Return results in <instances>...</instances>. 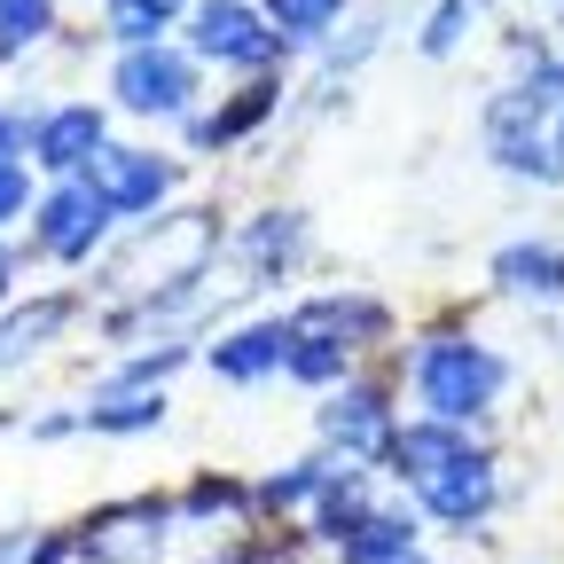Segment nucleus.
Here are the masks:
<instances>
[{"instance_id":"b1692460","label":"nucleus","mask_w":564,"mask_h":564,"mask_svg":"<svg viewBox=\"0 0 564 564\" xmlns=\"http://www.w3.org/2000/svg\"><path fill=\"white\" fill-rule=\"evenodd\" d=\"M299 251V212H274L267 228H251V259H291Z\"/></svg>"},{"instance_id":"9d476101","label":"nucleus","mask_w":564,"mask_h":564,"mask_svg":"<svg viewBox=\"0 0 564 564\" xmlns=\"http://www.w3.org/2000/svg\"><path fill=\"white\" fill-rule=\"evenodd\" d=\"M87 181L102 188L110 212H158V196L173 188V165L150 158V150H102V158L87 165Z\"/></svg>"},{"instance_id":"dca6fc26","label":"nucleus","mask_w":564,"mask_h":564,"mask_svg":"<svg viewBox=\"0 0 564 564\" xmlns=\"http://www.w3.org/2000/svg\"><path fill=\"white\" fill-rule=\"evenodd\" d=\"M345 337L337 329H314V322H299V345H291V377L299 384H329V377H345Z\"/></svg>"},{"instance_id":"6ab92c4d","label":"nucleus","mask_w":564,"mask_h":564,"mask_svg":"<svg viewBox=\"0 0 564 564\" xmlns=\"http://www.w3.org/2000/svg\"><path fill=\"white\" fill-rule=\"evenodd\" d=\"M478 17H486V0H440V9L423 17V55H455L478 32Z\"/></svg>"},{"instance_id":"20e7f679","label":"nucleus","mask_w":564,"mask_h":564,"mask_svg":"<svg viewBox=\"0 0 564 564\" xmlns=\"http://www.w3.org/2000/svg\"><path fill=\"white\" fill-rule=\"evenodd\" d=\"M165 525H173L165 502H118V510L79 525V556H95V564H158Z\"/></svg>"},{"instance_id":"ddd939ff","label":"nucleus","mask_w":564,"mask_h":564,"mask_svg":"<svg viewBox=\"0 0 564 564\" xmlns=\"http://www.w3.org/2000/svg\"><path fill=\"white\" fill-rule=\"evenodd\" d=\"M494 282L510 299H564V251L556 243H502L494 251Z\"/></svg>"},{"instance_id":"423d86ee","label":"nucleus","mask_w":564,"mask_h":564,"mask_svg":"<svg viewBox=\"0 0 564 564\" xmlns=\"http://www.w3.org/2000/svg\"><path fill=\"white\" fill-rule=\"evenodd\" d=\"M188 32H196V55H212V63H274L282 55V32H267L243 0H204Z\"/></svg>"},{"instance_id":"cd10ccee","label":"nucleus","mask_w":564,"mask_h":564,"mask_svg":"<svg viewBox=\"0 0 564 564\" xmlns=\"http://www.w3.org/2000/svg\"><path fill=\"white\" fill-rule=\"evenodd\" d=\"M0 291H9V251H0Z\"/></svg>"},{"instance_id":"393cba45","label":"nucleus","mask_w":564,"mask_h":564,"mask_svg":"<svg viewBox=\"0 0 564 564\" xmlns=\"http://www.w3.org/2000/svg\"><path fill=\"white\" fill-rule=\"evenodd\" d=\"M63 541H32V533H0V564H55Z\"/></svg>"},{"instance_id":"bb28decb","label":"nucleus","mask_w":564,"mask_h":564,"mask_svg":"<svg viewBox=\"0 0 564 564\" xmlns=\"http://www.w3.org/2000/svg\"><path fill=\"white\" fill-rule=\"evenodd\" d=\"M556 158H564V110H556Z\"/></svg>"},{"instance_id":"6e6552de","label":"nucleus","mask_w":564,"mask_h":564,"mask_svg":"<svg viewBox=\"0 0 564 564\" xmlns=\"http://www.w3.org/2000/svg\"><path fill=\"white\" fill-rule=\"evenodd\" d=\"M102 150H110V141H102V110H95V102H63V110H47L40 133H32V158H40L47 173H70V181H79Z\"/></svg>"},{"instance_id":"1a4fd4ad","label":"nucleus","mask_w":564,"mask_h":564,"mask_svg":"<svg viewBox=\"0 0 564 564\" xmlns=\"http://www.w3.org/2000/svg\"><path fill=\"white\" fill-rule=\"evenodd\" d=\"M322 432L329 447H345V463H369V455H392V415H384V392L377 384H352L322 408Z\"/></svg>"},{"instance_id":"a211bd4d","label":"nucleus","mask_w":564,"mask_h":564,"mask_svg":"<svg viewBox=\"0 0 564 564\" xmlns=\"http://www.w3.org/2000/svg\"><path fill=\"white\" fill-rule=\"evenodd\" d=\"M165 415V400L158 392H110L102 408H87L79 423H87V432H150V423Z\"/></svg>"},{"instance_id":"f03ea898","label":"nucleus","mask_w":564,"mask_h":564,"mask_svg":"<svg viewBox=\"0 0 564 564\" xmlns=\"http://www.w3.org/2000/svg\"><path fill=\"white\" fill-rule=\"evenodd\" d=\"M415 392H423V408H432L440 423H478L486 408H494V392L510 384V361L494 345H478V337H432L415 352Z\"/></svg>"},{"instance_id":"aec40b11","label":"nucleus","mask_w":564,"mask_h":564,"mask_svg":"<svg viewBox=\"0 0 564 564\" xmlns=\"http://www.w3.org/2000/svg\"><path fill=\"white\" fill-rule=\"evenodd\" d=\"M267 17H274L282 40H322L345 17V0H267Z\"/></svg>"},{"instance_id":"f3484780","label":"nucleus","mask_w":564,"mask_h":564,"mask_svg":"<svg viewBox=\"0 0 564 564\" xmlns=\"http://www.w3.org/2000/svg\"><path fill=\"white\" fill-rule=\"evenodd\" d=\"M181 17V0H110V40L126 47H158V32Z\"/></svg>"},{"instance_id":"39448f33","label":"nucleus","mask_w":564,"mask_h":564,"mask_svg":"<svg viewBox=\"0 0 564 564\" xmlns=\"http://www.w3.org/2000/svg\"><path fill=\"white\" fill-rule=\"evenodd\" d=\"M110 220H118V212H110L102 188L79 173V181H63V188L40 204V251H47V259H87Z\"/></svg>"},{"instance_id":"2eb2a0df","label":"nucleus","mask_w":564,"mask_h":564,"mask_svg":"<svg viewBox=\"0 0 564 564\" xmlns=\"http://www.w3.org/2000/svg\"><path fill=\"white\" fill-rule=\"evenodd\" d=\"M63 299H40V306H24V314H9V322H0V369H17V361H32V352L63 329Z\"/></svg>"},{"instance_id":"f8f14e48","label":"nucleus","mask_w":564,"mask_h":564,"mask_svg":"<svg viewBox=\"0 0 564 564\" xmlns=\"http://www.w3.org/2000/svg\"><path fill=\"white\" fill-rule=\"evenodd\" d=\"M455 455H470L463 423H440V415H423V423H408V432H392V463H400V478H408V486L440 478Z\"/></svg>"},{"instance_id":"f257e3e1","label":"nucleus","mask_w":564,"mask_h":564,"mask_svg":"<svg viewBox=\"0 0 564 564\" xmlns=\"http://www.w3.org/2000/svg\"><path fill=\"white\" fill-rule=\"evenodd\" d=\"M212 212H173L165 228H141L126 251H118V267H110V291H126V299H165V291H188L196 274H212L204 259H212Z\"/></svg>"},{"instance_id":"5701e85b","label":"nucleus","mask_w":564,"mask_h":564,"mask_svg":"<svg viewBox=\"0 0 564 564\" xmlns=\"http://www.w3.org/2000/svg\"><path fill=\"white\" fill-rule=\"evenodd\" d=\"M267 110H274V87H251L228 118H196V141H236V133H243V126H259Z\"/></svg>"},{"instance_id":"7ed1b4c3","label":"nucleus","mask_w":564,"mask_h":564,"mask_svg":"<svg viewBox=\"0 0 564 564\" xmlns=\"http://www.w3.org/2000/svg\"><path fill=\"white\" fill-rule=\"evenodd\" d=\"M110 87H118V102L141 110V118H173V110H188V95H196V63L173 55V47H126L118 70H110Z\"/></svg>"},{"instance_id":"412c9836","label":"nucleus","mask_w":564,"mask_h":564,"mask_svg":"<svg viewBox=\"0 0 564 564\" xmlns=\"http://www.w3.org/2000/svg\"><path fill=\"white\" fill-rule=\"evenodd\" d=\"M494 165L518 173V181H564V158L549 150L541 133H525V141H494Z\"/></svg>"},{"instance_id":"4be33fe9","label":"nucleus","mask_w":564,"mask_h":564,"mask_svg":"<svg viewBox=\"0 0 564 564\" xmlns=\"http://www.w3.org/2000/svg\"><path fill=\"white\" fill-rule=\"evenodd\" d=\"M40 32H55V9H47V0H0V55H24Z\"/></svg>"},{"instance_id":"c85d7f7f","label":"nucleus","mask_w":564,"mask_h":564,"mask_svg":"<svg viewBox=\"0 0 564 564\" xmlns=\"http://www.w3.org/2000/svg\"><path fill=\"white\" fill-rule=\"evenodd\" d=\"M392 564H423V556H415V549H408V556H392Z\"/></svg>"},{"instance_id":"a878e982","label":"nucleus","mask_w":564,"mask_h":564,"mask_svg":"<svg viewBox=\"0 0 564 564\" xmlns=\"http://www.w3.org/2000/svg\"><path fill=\"white\" fill-rule=\"evenodd\" d=\"M24 196H32L24 165H9V158H0V220H17V212H24Z\"/></svg>"},{"instance_id":"9b49d317","label":"nucleus","mask_w":564,"mask_h":564,"mask_svg":"<svg viewBox=\"0 0 564 564\" xmlns=\"http://www.w3.org/2000/svg\"><path fill=\"white\" fill-rule=\"evenodd\" d=\"M291 345H299V322H259V329H236V337L212 345V369L228 384H251L267 369H291Z\"/></svg>"},{"instance_id":"0eeeda50","label":"nucleus","mask_w":564,"mask_h":564,"mask_svg":"<svg viewBox=\"0 0 564 564\" xmlns=\"http://www.w3.org/2000/svg\"><path fill=\"white\" fill-rule=\"evenodd\" d=\"M494 494H502V478H494V455H455L440 478L415 486V502L432 510V518H447V525H478V518L494 510Z\"/></svg>"},{"instance_id":"4468645a","label":"nucleus","mask_w":564,"mask_h":564,"mask_svg":"<svg viewBox=\"0 0 564 564\" xmlns=\"http://www.w3.org/2000/svg\"><path fill=\"white\" fill-rule=\"evenodd\" d=\"M337 549H345V564H392V556H408V549H415V518L369 510L361 525H345V533H337Z\"/></svg>"}]
</instances>
